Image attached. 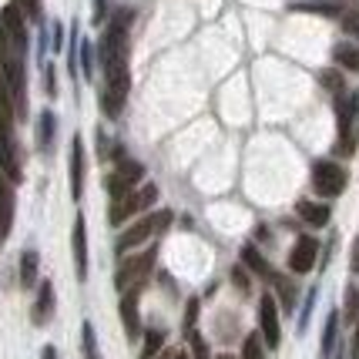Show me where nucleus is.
<instances>
[{
  "instance_id": "obj_14",
  "label": "nucleus",
  "mask_w": 359,
  "mask_h": 359,
  "mask_svg": "<svg viewBox=\"0 0 359 359\" xmlns=\"http://www.w3.org/2000/svg\"><path fill=\"white\" fill-rule=\"evenodd\" d=\"M50 316H54V285L50 282H41V289H37V302H34V326H47L50 323Z\"/></svg>"
},
{
  "instance_id": "obj_10",
  "label": "nucleus",
  "mask_w": 359,
  "mask_h": 359,
  "mask_svg": "<svg viewBox=\"0 0 359 359\" xmlns=\"http://www.w3.org/2000/svg\"><path fill=\"white\" fill-rule=\"evenodd\" d=\"M138 292H141V289H128V292H121V323H125V332H128V339H138V336H141Z\"/></svg>"
},
{
  "instance_id": "obj_2",
  "label": "nucleus",
  "mask_w": 359,
  "mask_h": 359,
  "mask_svg": "<svg viewBox=\"0 0 359 359\" xmlns=\"http://www.w3.org/2000/svg\"><path fill=\"white\" fill-rule=\"evenodd\" d=\"M172 225V212L168 208H161V212H148V215H141L131 229H125L121 232V238H118V252L125 255L128 249H138L141 242H148V238H155L158 232H165Z\"/></svg>"
},
{
  "instance_id": "obj_5",
  "label": "nucleus",
  "mask_w": 359,
  "mask_h": 359,
  "mask_svg": "<svg viewBox=\"0 0 359 359\" xmlns=\"http://www.w3.org/2000/svg\"><path fill=\"white\" fill-rule=\"evenodd\" d=\"M0 20H4V47H11L17 54H27V27H24L20 4H7Z\"/></svg>"
},
{
  "instance_id": "obj_7",
  "label": "nucleus",
  "mask_w": 359,
  "mask_h": 359,
  "mask_svg": "<svg viewBox=\"0 0 359 359\" xmlns=\"http://www.w3.org/2000/svg\"><path fill=\"white\" fill-rule=\"evenodd\" d=\"M141 178H144V165H141V161H118L114 175L108 178L111 198H121V195H128L131 188H138Z\"/></svg>"
},
{
  "instance_id": "obj_20",
  "label": "nucleus",
  "mask_w": 359,
  "mask_h": 359,
  "mask_svg": "<svg viewBox=\"0 0 359 359\" xmlns=\"http://www.w3.org/2000/svg\"><path fill=\"white\" fill-rule=\"evenodd\" d=\"M272 285H276V292H279L282 299V309H296V289H292V282L285 279V276H279V272H272Z\"/></svg>"
},
{
  "instance_id": "obj_16",
  "label": "nucleus",
  "mask_w": 359,
  "mask_h": 359,
  "mask_svg": "<svg viewBox=\"0 0 359 359\" xmlns=\"http://www.w3.org/2000/svg\"><path fill=\"white\" fill-rule=\"evenodd\" d=\"M292 11H306V14H323V17H343L349 4L343 0H306V4H292Z\"/></svg>"
},
{
  "instance_id": "obj_30",
  "label": "nucleus",
  "mask_w": 359,
  "mask_h": 359,
  "mask_svg": "<svg viewBox=\"0 0 359 359\" xmlns=\"http://www.w3.org/2000/svg\"><path fill=\"white\" fill-rule=\"evenodd\" d=\"M319 81H323V88H326V91L343 94V74H339V71H323Z\"/></svg>"
},
{
  "instance_id": "obj_27",
  "label": "nucleus",
  "mask_w": 359,
  "mask_h": 359,
  "mask_svg": "<svg viewBox=\"0 0 359 359\" xmlns=\"http://www.w3.org/2000/svg\"><path fill=\"white\" fill-rule=\"evenodd\" d=\"M336 329H339V316L329 313L326 329H323V356H329V353L336 349Z\"/></svg>"
},
{
  "instance_id": "obj_9",
  "label": "nucleus",
  "mask_w": 359,
  "mask_h": 359,
  "mask_svg": "<svg viewBox=\"0 0 359 359\" xmlns=\"http://www.w3.org/2000/svg\"><path fill=\"white\" fill-rule=\"evenodd\" d=\"M14 97H11V88H7V78L0 71V144H14Z\"/></svg>"
},
{
  "instance_id": "obj_13",
  "label": "nucleus",
  "mask_w": 359,
  "mask_h": 359,
  "mask_svg": "<svg viewBox=\"0 0 359 359\" xmlns=\"http://www.w3.org/2000/svg\"><path fill=\"white\" fill-rule=\"evenodd\" d=\"M71 245H74V269H78V279H88V232H84V219L78 215L74 222V235H71Z\"/></svg>"
},
{
  "instance_id": "obj_21",
  "label": "nucleus",
  "mask_w": 359,
  "mask_h": 359,
  "mask_svg": "<svg viewBox=\"0 0 359 359\" xmlns=\"http://www.w3.org/2000/svg\"><path fill=\"white\" fill-rule=\"evenodd\" d=\"M34 279H37V252L27 249L24 255H20V285L31 289Z\"/></svg>"
},
{
  "instance_id": "obj_22",
  "label": "nucleus",
  "mask_w": 359,
  "mask_h": 359,
  "mask_svg": "<svg viewBox=\"0 0 359 359\" xmlns=\"http://www.w3.org/2000/svg\"><path fill=\"white\" fill-rule=\"evenodd\" d=\"M161 349H165V332H161V329H148V332H144V349H141V359H158Z\"/></svg>"
},
{
  "instance_id": "obj_19",
  "label": "nucleus",
  "mask_w": 359,
  "mask_h": 359,
  "mask_svg": "<svg viewBox=\"0 0 359 359\" xmlns=\"http://www.w3.org/2000/svg\"><path fill=\"white\" fill-rule=\"evenodd\" d=\"M332 57H336V64L346 67V71H359V47L356 44H336L332 47Z\"/></svg>"
},
{
  "instance_id": "obj_15",
  "label": "nucleus",
  "mask_w": 359,
  "mask_h": 359,
  "mask_svg": "<svg viewBox=\"0 0 359 359\" xmlns=\"http://www.w3.org/2000/svg\"><path fill=\"white\" fill-rule=\"evenodd\" d=\"M84 191V141L74 138L71 141V195L81 198Z\"/></svg>"
},
{
  "instance_id": "obj_11",
  "label": "nucleus",
  "mask_w": 359,
  "mask_h": 359,
  "mask_svg": "<svg viewBox=\"0 0 359 359\" xmlns=\"http://www.w3.org/2000/svg\"><path fill=\"white\" fill-rule=\"evenodd\" d=\"M336 118H339V135H346V131H353V128H356V118H359V91L339 94V101H336Z\"/></svg>"
},
{
  "instance_id": "obj_18",
  "label": "nucleus",
  "mask_w": 359,
  "mask_h": 359,
  "mask_svg": "<svg viewBox=\"0 0 359 359\" xmlns=\"http://www.w3.org/2000/svg\"><path fill=\"white\" fill-rule=\"evenodd\" d=\"M299 215L309 222V225H316V229H323L329 222V205H323V202H299Z\"/></svg>"
},
{
  "instance_id": "obj_28",
  "label": "nucleus",
  "mask_w": 359,
  "mask_h": 359,
  "mask_svg": "<svg viewBox=\"0 0 359 359\" xmlns=\"http://www.w3.org/2000/svg\"><path fill=\"white\" fill-rule=\"evenodd\" d=\"M356 144H359V138H356V128H353V131L339 135V141H336V155H339V158H349L353 151H356Z\"/></svg>"
},
{
  "instance_id": "obj_34",
  "label": "nucleus",
  "mask_w": 359,
  "mask_h": 359,
  "mask_svg": "<svg viewBox=\"0 0 359 359\" xmlns=\"http://www.w3.org/2000/svg\"><path fill=\"white\" fill-rule=\"evenodd\" d=\"M44 78H47V94H57V84H54V67H50V64L44 67Z\"/></svg>"
},
{
  "instance_id": "obj_17",
  "label": "nucleus",
  "mask_w": 359,
  "mask_h": 359,
  "mask_svg": "<svg viewBox=\"0 0 359 359\" xmlns=\"http://www.w3.org/2000/svg\"><path fill=\"white\" fill-rule=\"evenodd\" d=\"M242 266L252 269L255 276H262V279H272V266L266 262V255L255 249V245H242Z\"/></svg>"
},
{
  "instance_id": "obj_3",
  "label": "nucleus",
  "mask_w": 359,
  "mask_h": 359,
  "mask_svg": "<svg viewBox=\"0 0 359 359\" xmlns=\"http://www.w3.org/2000/svg\"><path fill=\"white\" fill-rule=\"evenodd\" d=\"M155 259H158L155 245L138 252V255H131V259H125L121 269H118V276H114V285H118L121 292H128V289H141V282L148 279V272L155 269Z\"/></svg>"
},
{
  "instance_id": "obj_40",
  "label": "nucleus",
  "mask_w": 359,
  "mask_h": 359,
  "mask_svg": "<svg viewBox=\"0 0 359 359\" xmlns=\"http://www.w3.org/2000/svg\"><path fill=\"white\" fill-rule=\"evenodd\" d=\"M353 269H359V245L353 249Z\"/></svg>"
},
{
  "instance_id": "obj_38",
  "label": "nucleus",
  "mask_w": 359,
  "mask_h": 359,
  "mask_svg": "<svg viewBox=\"0 0 359 359\" xmlns=\"http://www.w3.org/2000/svg\"><path fill=\"white\" fill-rule=\"evenodd\" d=\"M41 359H57V353H54V346H44V356Z\"/></svg>"
},
{
  "instance_id": "obj_33",
  "label": "nucleus",
  "mask_w": 359,
  "mask_h": 359,
  "mask_svg": "<svg viewBox=\"0 0 359 359\" xmlns=\"http://www.w3.org/2000/svg\"><path fill=\"white\" fill-rule=\"evenodd\" d=\"M195 319H198V299H191L188 302V309H185V332H195Z\"/></svg>"
},
{
  "instance_id": "obj_29",
  "label": "nucleus",
  "mask_w": 359,
  "mask_h": 359,
  "mask_svg": "<svg viewBox=\"0 0 359 359\" xmlns=\"http://www.w3.org/2000/svg\"><path fill=\"white\" fill-rule=\"evenodd\" d=\"M81 71H84V78L91 81L94 78V47L88 44V41H81Z\"/></svg>"
},
{
  "instance_id": "obj_6",
  "label": "nucleus",
  "mask_w": 359,
  "mask_h": 359,
  "mask_svg": "<svg viewBox=\"0 0 359 359\" xmlns=\"http://www.w3.org/2000/svg\"><path fill=\"white\" fill-rule=\"evenodd\" d=\"M259 336H262V343L269 349H279L282 343V326H279V306H276V296L266 292V296L259 299Z\"/></svg>"
},
{
  "instance_id": "obj_41",
  "label": "nucleus",
  "mask_w": 359,
  "mask_h": 359,
  "mask_svg": "<svg viewBox=\"0 0 359 359\" xmlns=\"http://www.w3.org/2000/svg\"><path fill=\"white\" fill-rule=\"evenodd\" d=\"M172 359H188V353H182V349H175V356Z\"/></svg>"
},
{
  "instance_id": "obj_1",
  "label": "nucleus",
  "mask_w": 359,
  "mask_h": 359,
  "mask_svg": "<svg viewBox=\"0 0 359 359\" xmlns=\"http://www.w3.org/2000/svg\"><path fill=\"white\" fill-rule=\"evenodd\" d=\"M158 202V185H141V188H131L128 195L121 198H114L111 202V212H108V222L111 225H125L131 215H141V212H148L151 205Z\"/></svg>"
},
{
  "instance_id": "obj_35",
  "label": "nucleus",
  "mask_w": 359,
  "mask_h": 359,
  "mask_svg": "<svg viewBox=\"0 0 359 359\" xmlns=\"http://www.w3.org/2000/svg\"><path fill=\"white\" fill-rule=\"evenodd\" d=\"M61 44H64V27L54 24V50H61Z\"/></svg>"
},
{
  "instance_id": "obj_12",
  "label": "nucleus",
  "mask_w": 359,
  "mask_h": 359,
  "mask_svg": "<svg viewBox=\"0 0 359 359\" xmlns=\"http://www.w3.org/2000/svg\"><path fill=\"white\" fill-rule=\"evenodd\" d=\"M11 225H14V188L7 175H0V238L11 235Z\"/></svg>"
},
{
  "instance_id": "obj_31",
  "label": "nucleus",
  "mask_w": 359,
  "mask_h": 359,
  "mask_svg": "<svg viewBox=\"0 0 359 359\" xmlns=\"http://www.w3.org/2000/svg\"><path fill=\"white\" fill-rule=\"evenodd\" d=\"M232 282H235V289H238V292H245V296H249L252 279H249V276H245V269H242V266H238V269H232Z\"/></svg>"
},
{
  "instance_id": "obj_23",
  "label": "nucleus",
  "mask_w": 359,
  "mask_h": 359,
  "mask_svg": "<svg viewBox=\"0 0 359 359\" xmlns=\"http://www.w3.org/2000/svg\"><path fill=\"white\" fill-rule=\"evenodd\" d=\"M54 128H57L54 114L44 111V114L37 118V144H41V148H50V141H54Z\"/></svg>"
},
{
  "instance_id": "obj_36",
  "label": "nucleus",
  "mask_w": 359,
  "mask_h": 359,
  "mask_svg": "<svg viewBox=\"0 0 359 359\" xmlns=\"http://www.w3.org/2000/svg\"><path fill=\"white\" fill-rule=\"evenodd\" d=\"M104 7H108V0H94V20L104 17Z\"/></svg>"
},
{
  "instance_id": "obj_25",
  "label": "nucleus",
  "mask_w": 359,
  "mask_h": 359,
  "mask_svg": "<svg viewBox=\"0 0 359 359\" xmlns=\"http://www.w3.org/2000/svg\"><path fill=\"white\" fill-rule=\"evenodd\" d=\"M0 168L7 172V178H20V165H17V151L14 144H0Z\"/></svg>"
},
{
  "instance_id": "obj_32",
  "label": "nucleus",
  "mask_w": 359,
  "mask_h": 359,
  "mask_svg": "<svg viewBox=\"0 0 359 359\" xmlns=\"http://www.w3.org/2000/svg\"><path fill=\"white\" fill-rule=\"evenodd\" d=\"M356 309H359V296L349 289V292H346V319H349V323H356Z\"/></svg>"
},
{
  "instance_id": "obj_26",
  "label": "nucleus",
  "mask_w": 359,
  "mask_h": 359,
  "mask_svg": "<svg viewBox=\"0 0 359 359\" xmlns=\"http://www.w3.org/2000/svg\"><path fill=\"white\" fill-rule=\"evenodd\" d=\"M81 346H84V359H104L97 349V336H94L91 323H84V329H81Z\"/></svg>"
},
{
  "instance_id": "obj_4",
  "label": "nucleus",
  "mask_w": 359,
  "mask_h": 359,
  "mask_svg": "<svg viewBox=\"0 0 359 359\" xmlns=\"http://www.w3.org/2000/svg\"><path fill=\"white\" fill-rule=\"evenodd\" d=\"M346 182L349 175L339 161H316L313 165V188L323 195V198H336L346 191Z\"/></svg>"
},
{
  "instance_id": "obj_24",
  "label": "nucleus",
  "mask_w": 359,
  "mask_h": 359,
  "mask_svg": "<svg viewBox=\"0 0 359 359\" xmlns=\"http://www.w3.org/2000/svg\"><path fill=\"white\" fill-rule=\"evenodd\" d=\"M242 359H266V343H262L259 332H249L242 339Z\"/></svg>"
},
{
  "instance_id": "obj_39",
  "label": "nucleus",
  "mask_w": 359,
  "mask_h": 359,
  "mask_svg": "<svg viewBox=\"0 0 359 359\" xmlns=\"http://www.w3.org/2000/svg\"><path fill=\"white\" fill-rule=\"evenodd\" d=\"M175 356V349H161V353H158V359H172Z\"/></svg>"
},
{
  "instance_id": "obj_43",
  "label": "nucleus",
  "mask_w": 359,
  "mask_h": 359,
  "mask_svg": "<svg viewBox=\"0 0 359 359\" xmlns=\"http://www.w3.org/2000/svg\"><path fill=\"white\" fill-rule=\"evenodd\" d=\"M219 359H235V356H219Z\"/></svg>"
},
{
  "instance_id": "obj_42",
  "label": "nucleus",
  "mask_w": 359,
  "mask_h": 359,
  "mask_svg": "<svg viewBox=\"0 0 359 359\" xmlns=\"http://www.w3.org/2000/svg\"><path fill=\"white\" fill-rule=\"evenodd\" d=\"M349 34H356V37H359V24H353V27H349Z\"/></svg>"
},
{
  "instance_id": "obj_8",
  "label": "nucleus",
  "mask_w": 359,
  "mask_h": 359,
  "mask_svg": "<svg viewBox=\"0 0 359 359\" xmlns=\"http://www.w3.org/2000/svg\"><path fill=\"white\" fill-rule=\"evenodd\" d=\"M316 255H319V242H316L313 235H302V238H296V245L289 252V269L296 276H306V272H313Z\"/></svg>"
},
{
  "instance_id": "obj_37",
  "label": "nucleus",
  "mask_w": 359,
  "mask_h": 359,
  "mask_svg": "<svg viewBox=\"0 0 359 359\" xmlns=\"http://www.w3.org/2000/svg\"><path fill=\"white\" fill-rule=\"evenodd\" d=\"M353 359H359V323H356V336H353Z\"/></svg>"
}]
</instances>
